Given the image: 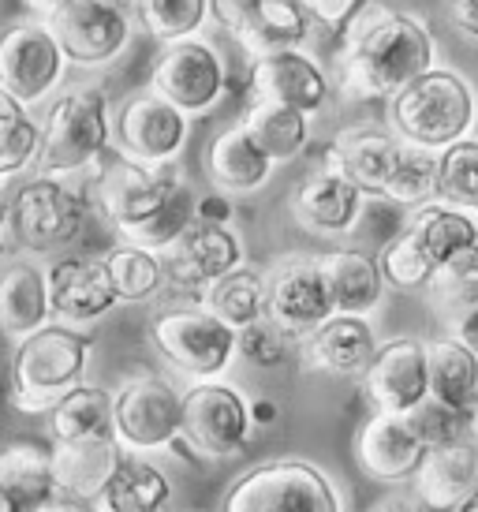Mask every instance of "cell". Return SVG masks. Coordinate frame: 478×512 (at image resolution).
Returning <instances> with one entry per match:
<instances>
[{
  "label": "cell",
  "mask_w": 478,
  "mask_h": 512,
  "mask_svg": "<svg viewBox=\"0 0 478 512\" xmlns=\"http://www.w3.org/2000/svg\"><path fill=\"white\" fill-rule=\"evenodd\" d=\"M150 344L176 374L191 382L225 378L239 359V329L221 322L202 299L157 311L150 322Z\"/></svg>",
  "instance_id": "8992f818"
},
{
  "label": "cell",
  "mask_w": 478,
  "mask_h": 512,
  "mask_svg": "<svg viewBox=\"0 0 478 512\" xmlns=\"http://www.w3.org/2000/svg\"><path fill=\"white\" fill-rule=\"evenodd\" d=\"M195 202H198V195H191V187L180 180L176 191L165 199V206H161L154 217H146L139 228L124 232L120 240H131V243H139V247H150V251H165V247H172V243L187 232V225L195 221Z\"/></svg>",
  "instance_id": "60d3db41"
},
{
  "label": "cell",
  "mask_w": 478,
  "mask_h": 512,
  "mask_svg": "<svg viewBox=\"0 0 478 512\" xmlns=\"http://www.w3.org/2000/svg\"><path fill=\"white\" fill-rule=\"evenodd\" d=\"M198 299L232 329H247V326H254V322L269 318L266 270H254V266L243 262L239 270L225 273L221 281H213Z\"/></svg>",
  "instance_id": "836d02e7"
},
{
  "label": "cell",
  "mask_w": 478,
  "mask_h": 512,
  "mask_svg": "<svg viewBox=\"0 0 478 512\" xmlns=\"http://www.w3.org/2000/svg\"><path fill=\"white\" fill-rule=\"evenodd\" d=\"M221 512H344V498L318 464L269 460L228 486Z\"/></svg>",
  "instance_id": "52a82bcc"
},
{
  "label": "cell",
  "mask_w": 478,
  "mask_h": 512,
  "mask_svg": "<svg viewBox=\"0 0 478 512\" xmlns=\"http://www.w3.org/2000/svg\"><path fill=\"white\" fill-rule=\"evenodd\" d=\"M101 512H169L172 479L146 453H127L113 483L101 494Z\"/></svg>",
  "instance_id": "1f68e13d"
},
{
  "label": "cell",
  "mask_w": 478,
  "mask_h": 512,
  "mask_svg": "<svg viewBox=\"0 0 478 512\" xmlns=\"http://www.w3.org/2000/svg\"><path fill=\"white\" fill-rule=\"evenodd\" d=\"M38 154H42V120H34L30 113L23 124L0 135V184L23 180L27 172L38 169Z\"/></svg>",
  "instance_id": "bcb514c9"
},
{
  "label": "cell",
  "mask_w": 478,
  "mask_h": 512,
  "mask_svg": "<svg viewBox=\"0 0 478 512\" xmlns=\"http://www.w3.org/2000/svg\"><path fill=\"white\" fill-rule=\"evenodd\" d=\"M90 206L68 176L27 172L8 195V243L23 255H60L83 236Z\"/></svg>",
  "instance_id": "5b68a950"
},
{
  "label": "cell",
  "mask_w": 478,
  "mask_h": 512,
  "mask_svg": "<svg viewBox=\"0 0 478 512\" xmlns=\"http://www.w3.org/2000/svg\"><path fill=\"white\" fill-rule=\"evenodd\" d=\"M251 415H254V427H273V423L281 419V408H277V400L254 397L251 400Z\"/></svg>",
  "instance_id": "11a10c76"
},
{
  "label": "cell",
  "mask_w": 478,
  "mask_h": 512,
  "mask_svg": "<svg viewBox=\"0 0 478 512\" xmlns=\"http://www.w3.org/2000/svg\"><path fill=\"white\" fill-rule=\"evenodd\" d=\"M53 322L49 273L38 262H12L0 270V337L23 341Z\"/></svg>",
  "instance_id": "f1b7e54d"
},
{
  "label": "cell",
  "mask_w": 478,
  "mask_h": 512,
  "mask_svg": "<svg viewBox=\"0 0 478 512\" xmlns=\"http://www.w3.org/2000/svg\"><path fill=\"white\" fill-rule=\"evenodd\" d=\"M247 83H251L254 98L284 101V105H296L310 116H322L333 94H337L333 72H325L322 60L310 57L303 45L251 57V79Z\"/></svg>",
  "instance_id": "d6986e66"
},
{
  "label": "cell",
  "mask_w": 478,
  "mask_h": 512,
  "mask_svg": "<svg viewBox=\"0 0 478 512\" xmlns=\"http://www.w3.org/2000/svg\"><path fill=\"white\" fill-rule=\"evenodd\" d=\"M251 400L225 378H206L183 389V445L206 460H228L247 449L254 434Z\"/></svg>",
  "instance_id": "8fae6325"
},
{
  "label": "cell",
  "mask_w": 478,
  "mask_h": 512,
  "mask_svg": "<svg viewBox=\"0 0 478 512\" xmlns=\"http://www.w3.org/2000/svg\"><path fill=\"white\" fill-rule=\"evenodd\" d=\"M191 139V116L157 90H135L116 109V150L146 165H172Z\"/></svg>",
  "instance_id": "5bb4252c"
},
{
  "label": "cell",
  "mask_w": 478,
  "mask_h": 512,
  "mask_svg": "<svg viewBox=\"0 0 478 512\" xmlns=\"http://www.w3.org/2000/svg\"><path fill=\"white\" fill-rule=\"evenodd\" d=\"M449 333L456 337V341H464L467 348L478 356V303H475V307L449 311Z\"/></svg>",
  "instance_id": "f907efd6"
},
{
  "label": "cell",
  "mask_w": 478,
  "mask_h": 512,
  "mask_svg": "<svg viewBox=\"0 0 478 512\" xmlns=\"http://www.w3.org/2000/svg\"><path fill=\"white\" fill-rule=\"evenodd\" d=\"M8 247H12V243H8V199L0 195V255H4Z\"/></svg>",
  "instance_id": "6f0895ef"
},
{
  "label": "cell",
  "mask_w": 478,
  "mask_h": 512,
  "mask_svg": "<svg viewBox=\"0 0 478 512\" xmlns=\"http://www.w3.org/2000/svg\"><path fill=\"white\" fill-rule=\"evenodd\" d=\"M430 352V393L445 404L471 408L478 404V356L456 337H437L426 341Z\"/></svg>",
  "instance_id": "e575fe53"
},
{
  "label": "cell",
  "mask_w": 478,
  "mask_h": 512,
  "mask_svg": "<svg viewBox=\"0 0 478 512\" xmlns=\"http://www.w3.org/2000/svg\"><path fill=\"white\" fill-rule=\"evenodd\" d=\"M236 195H228V191H217L213 187L210 195H198L195 202V217L202 221H217V225H232V217H236Z\"/></svg>",
  "instance_id": "c3c4849f"
},
{
  "label": "cell",
  "mask_w": 478,
  "mask_h": 512,
  "mask_svg": "<svg viewBox=\"0 0 478 512\" xmlns=\"http://www.w3.org/2000/svg\"><path fill=\"white\" fill-rule=\"evenodd\" d=\"M127 460L124 441L116 434L105 438H83V441H53V468L64 494L86 501H101L105 486L113 483V475Z\"/></svg>",
  "instance_id": "83f0119b"
},
{
  "label": "cell",
  "mask_w": 478,
  "mask_h": 512,
  "mask_svg": "<svg viewBox=\"0 0 478 512\" xmlns=\"http://www.w3.org/2000/svg\"><path fill=\"white\" fill-rule=\"evenodd\" d=\"M150 90L172 105H180L187 116L210 113L228 90V64L221 49L206 42L202 34L180 38L161 49V57L150 68Z\"/></svg>",
  "instance_id": "7c38bea8"
},
{
  "label": "cell",
  "mask_w": 478,
  "mask_h": 512,
  "mask_svg": "<svg viewBox=\"0 0 478 512\" xmlns=\"http://www.w3.org/2000/svg\"><path fill=\"white\" fill-rule=\"evenodd\" d=\"M475 438H478V408H475Z\"/></svg>",
  "instance_id": "94428289"
},
{
  "label": "cell",
  "mask_w": 478,
  "mask_h": 512,
  "mask_svg": "<svg viewBox=\"0 0 478 512\" xmlns=\"http://www.w3.org/2000/svg\"><path fill=\"white\" fill-rule=\"evenodd\" d=\"M68 53L49 19L30 15L0 30V86H8L27 109L49 105L68 83Z\"/></svg>",
  "instance_id": "30bf717a"
},
{
  "label": "cell",
  "mask_w": 478,
  "mask_h": 512,
  "mask_svg": "<svg viewBox=\"0 0 478 512\" xmlns=\"http://www.w3.org/2000/svg\"><path fill=\"white\" fill-rule=\"evenodd\" d=\"M60 494L53 449L12 441L0 449V512H42Z\"/></svg>",
  "instance_id": "4316f807"
},
{
  "label": "cell",
  "mask_w": 478,
  "mask_h": 512,
  "mask_svg": "<svg viewBox=\"0 0 478 512\" xmlns=\"http://www.w3.org/2000/svg\"><path fill=\"white\" fill-rule=\"evenodd\" d=\"M378 333L366 314H333L322 326L299 341L307 367L333 374V378H363L378 356Z\"/></svg>",
  "instance_id": "603a6c76"
},
{
  "label": "cell",
  "mask_w": 478,
  "mask_h": 512,
  "mask_svg": "<svg viewBox=\"0 0 478 512\" xmlns=\"http://www.w3.org/2000/svg\"><path fill=\"white\" fill-rule=\"evenodd\" d=\"M318 262H322L325 281H329V292H333L340 314H366L370 318L378 311L385 288H389L378 258L359 251V247H337V251L318 255Z\"/></svg>",
  "instance_id": "f546056e"
},
{
  "label": "cell",
  "mask_w": 478,
  "mask_h": 512,
  "mask_svg": "<svg viewBox=\"0 0 478 512\" xmlns=\"http://www.w3.org/2000/svg\"><path fill=\"white\" fill-rule=\"evenodd\" d=\"M113 434L127 453H169L183 441V393L161 374H131L113 393Z\"/></svg>",
  "instance_id": "9c48e42d"
},
{
  "label": "cell",
  "mask_w": 478,
  "mask_h": 512,
  "mask_svg": "<svg viewBox=\"0 0 478 512\" xmlns=\"http://www.w3.org/2000/svg\"><path fill=\"white\" fill-rule=\"evenodd\" d=\"M366 4H370V0H303L310 23L329 30V34H340V30L352 23L355 15L363 12Z\"/></svg>",
  "instance_id": "7dc6e473"
},
{
  "label": "cell",
  "mask_w": 478,
  "mask_h": 512,
  "mask_svg": "<svg viewBox=\"0 0 478 512\" xmlns=\"http://www.w3.org/2000/svg\"><path fill=\"white\" fill-rule=\"evenodd\" d=\"M45 423H49L53 441L105 438V434H113V393L101 385L83 382L60 400Z\"/></svg>",
  "instance_id": "d590c367"
},
{
  "label": "cell",
  "mask_w": 478,
  "mask_h": 512,
  "mask_svg": "<svg viewBox=\"0 0 478 512\" xmlns=\"http://www.w3.org/2000/svg\"><path fill=\"white\" fill-rule=\"evenodd\" d=\"M389 128L404 143L445 150L478 128V90L452 68H430L389 98Z\"/></svg>",
  "instance_id": "277c9868"
},
{
  "label": "cell",
  "mask_w": 478,
  "mask_h": 512,
  "mask_svg": "<svg viewBox=\"0 0 478 512\" xmlns=\"http://www.w3.org/2000/svg\"><path fill=\"white\" fill-rule=\"evenodd\" d=\"M101 258H105L109 277H113V285L124 303H142V299L157 296L161 288L169 285L161 251H150V247H139V243H131V240H120L113 251H105Z\"/></svg>",
  "instance_id": "8d00e7d4"
},
{
  "label": "cell",
  "mask_w": 478,
  "mask_h": 512,
  "mask_svg": "<svg viewBox=\"0 0 478 512\" xmlns=\"http://www.w3.org/2000/svg\"><path fill=\"white\" fill-rule=\"evenodd\" d=\"M49 27L60 38L75 68L98 72L127 49L131 30H135V15L120 12L105 0H71L68 8H60L49 19Z\"/></svg>",
  "instance_id": "e0dca14e"
},
{
  "label": "cell",
  "mask_w": 478,
  "mask_h": 512,
  "mask_svg": "<svg viewBox=\"0 0 478 512\" xmlns=\"http://www.w3.org/2000/svg\"><path fill=\"white\" fill-rule=\"evenodd\" d=\"M400 150H404V139L393 128L352 124V128L333 135V143L325 146V161H333L337 169L348 172L366 195L385 199V187H389V176L400 161Z\"/></svg>",
  "instance_id": "cb8c5ba5"
},
{
  "label": "cell",
  "mask_w": 478,
  "mask_h": 512,
  "mask_svg": "<svg viewBox=\"0 0 478 512\" xmlns=\"http://www.w3.org/2000/svg\"><path fill=\"white\" fill-rule=\"evenodd\" d=\"M408 225L419 232V240L430 247V255L437 258V270L449 258L464 255L467 247H478V214L452 206L445 199H434L426 206H415L408 214Z\"/></svg>",
  "instance_id": "d6a6232c"
},
{
  "label": "cell",
  "mask_w": 478,
  "mask_h": 512,
  "mask_svg": "<svg viewBox=\"0 0 478 512\" xmlns=\"http://www.w3.org/2000/svg\"><path fill=\"white\" fill-rule=\"evenodd\" d=\"M42 512H101V505H98V501L75 498V494H64V490H60L57 498L49 501Z\"/></svg>",
  "instance_id": "db71d44e"
},
{
  "label": "cell",
  "mask_w": 478,
  "mask_h": 512,
  "mask_svg": "<svg viewBox=\"0 0 478 512\" xmlns=\"http://www.w3.org/2000/svg\"><path fill=\"white\" fill-rule=\"evenodd\" d=\"M408 415H411V423H415V430H419V438L426 441V449H437V445L467 438V427L475 430V412H471V408L445 404V400H437L434 393Z\"/></svg>",
  "instance_id": "ee69618b"
},
{
  "label": "cell",
  "mask_w": 478,
  "mask_h": 512,
  "mask_svg": "<svg viewBox=\"0 0 478 512\" xmlns=\"http://www.w3.org/2000/svg\"><path fill=\"white\" fill-rule=\"evenodd\" d=\"M30 113H34V109H27V105L15 98L8 86H0V135H4V131H12L15 124H23Z\"/></svg>",
  "instance_id": "816d5d0a"
},
{
  "label": "cell",
  "mask_w": 478,
  "mask_h": 512,
  "mask_svg": "<svg viewBox=\"0 0 478 512\" xmlns=\"http://www.w3.org/2000/svg\"><path fill=\"white\" fill-rule=\"evenodd\" d=\"M45 273H49V299H53L57 322L90 329L124 303L109 277L105 258L60 255L45 266Z\"/></svg>",
  "instance_id": "44dd1931"
},
{
  "label": "cell",
  "mask_w": 478,
  "mask_h": 512,
  "mask_svg": "<svg viewBox=\"0 0 478 512\" xmlns=\"http://www.w3.org/2000/svg\"><path fill=\"white\" fill-rule=\"evenodd\" d=\"M210 19L247 57L303 45L314 27L303 0H210Z\"/></svg>",
  "instance_id": "4fadbf2b"
},
{
  "label": "cell",
  "mask_w": 478,
  "mask_h": 512,
  "mask_svg": "<svg viewBox=\"0 0 478 512\" xmlns=\"http://www.w3.org/2000/svg\"><path fill=\"white\" fill-rule=\"evenodd\" d=\"M269 288V318L281 322L292 337H307L322 326L325 318L337 314L329 281L318 255H288L266 270Z\"/></svg>",
  "instance_id": "2e32d148"
},
{
  "label": "cell",
  "mask_w": 478,
  "mask_h": 512,
  "mask_svg": "<svg viewBox=\"0 0 478 512\" xmlns=\"http://www.w3.org/2000/svg\"><path fill=\"white\" fill-rule=\"evenodd\" d=\"M411 490L437 512L460 509L478 490V438H460L430 449L422 456L419 471L411 475Z\"/></svg>",
  "instance_id": "d4e9b609"
},
{
  "label": "cell",
  "mask_w": 478,
  "mask_h": 512,
  "mask_svg": "<svg viewBox=\"0 0 478 512\" xmlns=\"http://www.w3.org/2000/svg\"><path fill=\"white\" fill-rule=\"evenodd\" d=\"M370 512H437V509H430V505L411 490V494H389V498H381L378 505H370Z\"/></svg>",
  "instance_id": "f5cc1de1"
},
{
  "label": "cell",
  "mask_w": 478,
  "mask_h": 512,
  "mask_svg": "<svg viewBox=\"0 0 478 512\" xmlns=\"http://www.w3.org/2000/svg\"><path fill=\"white\" fill-rule=\"evenodd\" d=\"M161 258H165V273H169L172 288L202 296L213 281H221L225 273L239 270L247 262V247L232 225L195 217L180 240L161 251Z\"/></svg>",
  "instance_id": "9a60e30c"
},
{
  "label": "cell",
  "mask_w": 478,
  "mask_h": 512,
  "mask_svg": "<svg viewBox=\"0 0 478 512\" xmlns=\"http://www.w3.org/2000/svg\"><path fill=\"white\" fill-rule=\"evenodd\" d=\"M426 453L430 449L419 438L411 415L400 412H370V419L355 434V460H359L363 475L378 479V483L411 479Z\"/></svg>",
  "instance_id": "7402d4cb"
},
{
  "label": "cell",
  "mask_w": 478,
  "mask_h": 512,
  "mask_svg": "<svg viewBox=\"0 0 478 512\" xmlns=\"http://www.w3.org/2000/svg\"><path fill=\"white\" fill-rule=\"evenodd\" d=\"M210 23V0H139L135 27L154 42L169 45L180 38H195Z\"/></svg>",
  "instance_id": "ab89813d"
},
{
  "label": "cell",
  "mask_w": 478,
  "mask_h": 512,
  "mask_svg": "<svg viewBox=\"0 0 478 512\" xmlns=\"http://www.w3.org/2000/svg\"><path fill=\"white\" fill-rule=\"evenodd\" d=\"M116 146V105L109 86L98 79L64 83L42 116L38 172L79 176L90 172Z\"/></svg>",
  "instance_id": "3957f363"
},
{
  "label": "cell",
  "mask_w": 478,
  "mask_h": 512,
  "mask_svg": "<svg viewBox=\"0 0 478 512\" xmlns=\"http://www.w3.org/2000/svg\"><path fill=\"white\" fill-rule=\"evenodd\" d=\"M359 382H363V397L374 412H415L422 400L430 397V352H426V341H415V337L385 341Z\"/></svg>",
  "instance_id": "ffe728a7"
},
{
  "label": "cell",
  "mask_w": 478,
  "mask_h": 512,
  "mask_svg": "<svg viewBox=\"0 0 478 512\" xmlns=\"http://www.w3.org/2000/svg\"><path fill=\"white\" fill-rule=\"evenodd\" d=\"M366 199L370 195L355 184L348 172L322 157L296 184L288 206H292V217H296L299 228H307L314 236H325V240H337V236L355 232V225L363 221Z\"/></svg>",
  "instance_id": "ac0fdd59"
},
{
  "label": "cell",
  "mask_w": 478,
  "mask_h": 512,
  "mask_svg": "<svg viewBox=\"0 0 478 512\" xmlns=\"http://www.w3.org/2000/svg\"><path fill=\"white\" fill-rule=\"evenodd\" d=\"M105 4H113V8H120V12H131V15H135V8H139V0H105Z\"/></svg>",
  "instance_id": "680465c9"
},
{
  "label": "cell",
  "mask_w": 478,
  "mask_h": 512,
  "mask_svg": "<svg viewBox=\"0 0 478 512\" xmlns=\"http://www.w3.org/2000/svg\"><path fill=\"white\" fill-rule=\"evenodd\" d=\"M202 169H206L210 187H217V191L254 195L269 184L277 161L258 146V139L243 124H232V128L217 131L210 139L206 154H202Z\"/></svg>",
  "instance_id": "484cf974"
},
{
  "label": "cell",
  "mask_w": 478,
  "mask_h": 512,
  "mask_svg": "<svg viewBox=\"0 0 478 512\" xmlns=\"http://www.w3.org/2000/svg\"><path fill=\"white\" fill-rule=\"evenodd\" d=\"M381 273H385V285L396 292H419L430 288L437 277V258L430 255V247L419 240V232L404 221V228L396 232L393 240H385V247L378 251Z\"/></svg>",
  "instance_id": "74e56055"
},
{
  "label": "cell",
  "mask_w": 478,
  "mask_h": 512,
  "mask_svg": "<svg viewBox=\"0 0 478 512\" xmlns=\"http://www.w3.org/2000/svg\"><path fill=\"white\" fill-rule=\"evenodd\" d=\"M434 303L441 311H460V307H475L478 303V247H467L464 255L449 258L437 270L434 285Z\"/></svg>",
  "instance_id": "f6af8a7d"
},
{
  "label": "cell",
  "mask_w": 478,
  "mask_h": 512,
  "mask_svg": "<svg viewBox=\"0 0 478 512\" xmlns=\"http://www.w3.org/2000/svg\"><path fill=\"white\" fill-rule=\"evenodd\" d=\"M430 68H437V42L430 27L419 15L370 0L340 30L333 83L344 101H389Z\"/></svg>",
  "instance_id": "6da1fadb"
},
{
  "label": "cell",
  "mask_w": 478,
  "mask_h": 512,
  "mask_svg": "<svg viewBox=\"0 0 478 512\" xmlns=\"http://www.w3.org/2000/svg\"><path fill=\"white\" fill-rule=\"evenodd\" d=\"M456 512H478V490H475V494H471V498H467Z\"/></svg>",
  "instance_id": "91938a15"
},
{
  "label": "cell",
  "mask_w": 478,
  "mask_h": 512,
  "mask_svg": "<svg viewBox=\"0 0 478 512\" xmlns=\"http://www.w3.org/2000/svg\"><path fill=\"white\" fill-rule=\"evenodd\" d=\"M445 12H449V23L464 38L478 42V0H445Z\"/></svg>",
  "instance_id": "681fc988"
},
{
  "label": "cell",
  "mask_w": 478,
  "mask_h": 512,
  "mask_svg": "<svg viewBox=\"0 0 478 512\" xmlns=\"http://www.w3.org/2000/svg\"><path fill=\"white\" fill-rule=\"evenodd\" d=\"M30 8V15H38V19H53L60 8H68L71 0H23Z\"/></svg>",
  "instance_id": "9f6ffc18"
},
{
  "label": "cell",
  "mask_w": 478,
  "mask_h": 512,
  "mask_svg": "<svg viewBox=\"0 0 478 512\" xmlns=\"http://www.w3.org/2000/svg\"><path fill=\"white\" fill-rule=\"evenodd\" d=\"M437 184H441V154L426 150V146L404 143L400 161L389 176V187H385V199L404 206V210H415V206L437 199Z\"/></svg>",
  "instance_id": "f35d334b"
},
{
  "label": "cell",
  "mask_w": 478,
  "mask_h": 512,
  "mask_svg": "<svg viewBox=\"0 0 478 512\" xmlns=\"http://www.w3.org/2000/svg\"><path fill=\"white\" fill-rule=\"evenodd\" d=\"M98 348V333L86 326L49 322L34 329L30 337L15 341L8 382H12V404L27 415H49L71 389H79L90 374Z\"/></svg>",
  "instance_id": "7a4b0ae2"
},
{
  "label": "cell",
  "mask_w": 478,
  "mask_h": 512,
  "mask_svg": "<svg viewBox=\"0 0 478 512\" xmlns=\"http://www.w3.org/2000/svg\"><path fill=\"white\" fill-rule=\"evenodd\" d=\"M183 176L169 172V165H146L124 150H109L90 169V202L109 225L124 236L154 217Z\"/></svg>",
  "instance_id": "ba28073f"
},
{
  "label": "cell",
  "mask_w": 478,
  "mask_h": 512,
  "mask_svg": "<svg viewBox=\"0 0 478 512\" xmlns=\"http://www.w3.org/2000/svg\"><path fill=\"white\" fill-rule=\"evenodd\" d=\"M239 124L251 131L254 139H258V146L277 165L303 157L310 139H314V116L296 109V105H284V101H273V98H254V94L247 101L243 116H239Z\"/></svg>",
  "instance_id": "4dcf8cb0"
},
{
  "label": "cell",
  "mask_w": 478,
  "mask_h": 512,
  "mask_svg": "<svg viewBox=\"0 0 478 512\" xmlns=\"http://www.w3.org/2000/svg\"><path fill=\"white\" fill-rule=\"evenodd\" d=\"M296 348H299V337H292L273 318H262L254 326L239 329V359L254 370H281L292 359Z\"/></svg>",
  "instance_id": "7bdbcfd3"
},
{
  "label": "cell",
  "mask_w": 478,
  "mask_h": 512,
  "mask_svg": "<svg viewBox=\"0 0 478 512\" xmlns=\"http://www.w3.org/2000/svg\"><path fill=\"white\" fill-rule=\"evenodd\" d=\"M437 199L478 214V139L475 135H467V139L441 150V184H437Z\"/></svg>",
  "instance_id": "b9f144b4"
}]
</instances>
